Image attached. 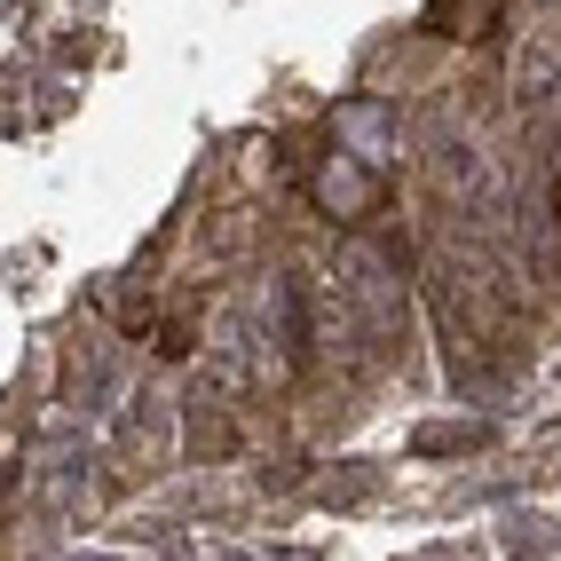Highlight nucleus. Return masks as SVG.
Returning <instances> with one entry per match:
<instances>
[{
    "label": "nucleus",
    "mask_w": 561,
    "mask_h": 561,
    "mask_svg": "<svg viewBox=\"0 0 561 561\" xmlns=\"http://www.w3.org/2000/svg\"><path fill=\"white\" fill-rule=\"evenodd\" d=\"M506 24V0H427V32L443 41H491Z\"/></svg>",
    "instance_id": "nucleus-4"
},
{
    "label": "nucleus",
    "mask_w": 561,
    "mask_h": 561,
    "mask_svg": "<svg viewBox=\"0 0 561 561\" xmlns=\"http://www.w3.org/2000/svg\"><path fill=\"white\" fill-rule=\"evenodd\" d=\"M396 135H403V119H396V103H388V95H341V103H332V142H341L348 159H364V167H380V174H388Z\"/></svg>",
    "instance_id": "nucleus-3"
},
{
    "label": "nucleus",
    "mask_w": 561,
    "mask_h": 561,
    "mask_svg": "<svg viewBox=\"0 0 561 561\" xmlns=\"http://www.w3.org/2000/svg\"><path fill=\"white\" fill-rule=\"evenodd\" d=\"M491 443V427L467 420V427H420V451H482Z\"/></svg>",
    "instance_id": "nucleus-5"
},
{
    "label": "nucleus",
    "mask_w": 561,
    "mask_h": 561,
    "mask_svg": "<svg viewBox=\"0 0 561 561\" xmlns=\"http://www.w3.org/2000/svg\"><path fill=\"white\" fill-rule=\"evenodd\" d=\"M245 561H293V553H245Z\"/></svg>",
    "instance_id": "nucleus-6"
},
{
    "label": "nucleus",
    "mask_w": 561,
    "mask_h": 561,
    "mask_svg": "<svg viewBox=\"0 0 561 561\" xmlns=\"http://www.w3.org/2000/svg\"><path fill=\"white\" fill-rule=\"evenodd\" d=\"M341 285H348V301H356V317H364L371 341H396V332H403V277H396V261L371 253V245H356L341 261Z\"/></svg>",
    "instance_id": "nucleus-2"
},
{
    "label": "nucleus",
    "mask_w": 561,
    "mask_h": 561,
    "mask_svg": "<svg viewBox=\"0 0 561 561\" xmlns=\"http://www.w3.org/2000/svg\"><path fill=\"white\" fill-rule=\"evenodd\" d=\"M309 191H317V206L332 221H348V230H364L371 214H388V174L348 159V151H324V167L309 174Z\"/></svg>",
    "instance_id": "nucleus-1"
}]
</instances>
